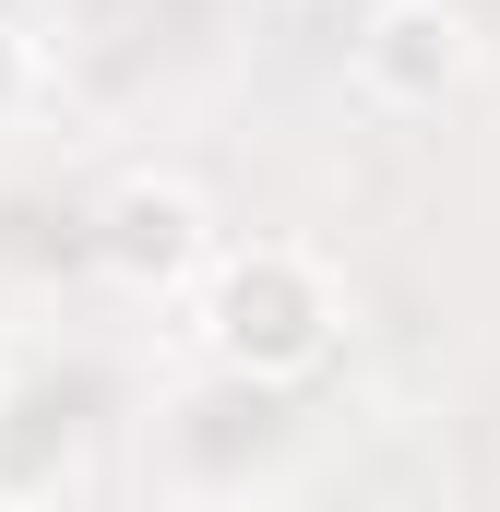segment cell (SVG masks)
Segmentation results:
<instances>
[{"label": "cell", "mask_w": 500, "mask_h": 512, "mask_svg": "<svg viewBox=\"0 0 500 512\" xmlns=\"http://www.w3.org/2000/svg\"><path fill=\"white\" fill-rule=\"evenodd\" d=\"M334 322H346V298H334V274L298 251V239H239V251L203 262V286H191V334H203V358L227 370V382H310L322 358H334Z\"/></svg>", "instance_id": "6da1fadb"}, {"label": "cell", "mask_w": 500, "mask_h": 512, "mask_svg": "<svg viewBox=\"0 0 500 512\" xmlns=\"http://www.w3.org/2000/svg\"><path fill=\"white\" fill-rule=\"evenodd\" d=\"M215 251H227V239H215V203H203L191 179H167V167H131L120 191L96 203V262H108L120 286H143V298H191Z\"/></svg>", "instance_id": "7a4b0ae2"}, {"label": "cell", "mask_w": 500, "mask_h": 512, "mask_svg": "<svg viewBox=\"0 0 500 512\" xmlns=\"http://www.w3.org/2000/svg\"><path fill=\"white\" fill-rule=\"evenodd\" d=\"M346 72H358V96L370 108H441V96H465V72H477V24H465V0H370V24L346 36Z\"/></svg>", "instance_id": "3957f363"}, {"label": "cell", "mask_w": 500, "mask_h": 512, "mask_svg": "<svg viewBox=\"0 0 500 512\" xmlns=\"http://www.w3.org/2000/svg\"><path fill=\"white\" fill-rule=\"evenodd\" d=\"M24 96H36V36L0 24V120H24Z\"/></svg>", "instance_id": "277c9868"}]
</instances>
